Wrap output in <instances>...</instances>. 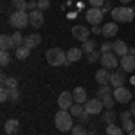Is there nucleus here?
<instances>
[{
    "label": "nucleus",
    "instance_id": "a211bd4d",
    "mask_svg": "<svg viewBox=\"0 0 135 135\" xmlns=\"http://www.w3.org/2000/svg\"><path fill=\"white\" fill-rule=\"evenodd\" d=\"M72 95H74V101L79 103V104H83V103L88 101V99H86V90H85L83 86H76L74 92H72Z\"/></svg>",
    "mask_w": 135,
    "mask_h": 135
},
{
    "label": "nucleus",
    "instance_id": "c756f323",
    "mask_svg": "<svg viewBox=\"0 0 135 135\" xmlns=\"http://www.w3.org/2000/svg\"><path fill=\"white\" fill-rule=\"evenodd\" d=\"M85 112V108H83V104H79V103H74V106L70 108V114H72V117H81V114Z\"/></svg>",
    "mask_w": 135,
    "mask_h": 135
},
{
    "label": "nucleus",
    "instance_id": "20e7f679",
    "mask_svg": "<svg viewBox=\"0 0 135 135\" xmlns=\"http://www.w3.org/2000/svg\"><path fill=\"white\" fill-rule=\"evenodd\" d=\"M9 23L13 27H16V31H20L25 25H29V15L25 11H13L9 16Z\"/></svg>",
    "mask_w": 135,
    "mask_h": 135
},
{
    "label": "nucleus",
    "instance_id": "bb28decb",
    "mask_svg": "<svg viewBox=\"0 0 135 135\" xmlns=\"http://www.w3.org/2000/svg\"><path fill=\"white\" fill-rule=\"evenodd\" d=\"M81 49H83V52H86V54H88V52H94L95 51V40H85Z\"/></svg>",
    "mask_w": 135,
    "mask_h": 135
},
{
    "label": "nucleus",
    "instance_id": "72a5a7b5",
    "mask_svg": "<svg viewBox=\"0 0 135 135\" xmlns=\"http://www.w3.org/2000/svg\"><path fill=\"white\" fill-rule=\"evenodd\" d=\"M2 86H7V88H18V79H16V78H7L6 83H2Z\"/></svg>",
    "mask_w": 135,
    "mask_h": 135
},
{
    "label": "nucleus",
    "instance_id": "2f4dec72",
    "mask_svg": "<svg viewBox=\"0 0 135 135\" xmlns=\"http://www.w3.org/2000/svg\"><path fill=\"white\" fill-rule=\"evenodd\" d=\"M103 121L106 123V124H114V121H115L114 110H108V112H104V114H103Z\"/></svg>",
    "mask_w": 135,
    "mask_h": 135
},
{
    "label": "nucleus",
    "instance_id": "7ed1b4c3",
    "mask_svg": "<svg viewBox=\"0 0 135 135\" xmlns=\"http://www.w3.org/2000/svg\"><path fill=\"white\" fill-rule=\"evenodd\" d=\"M112 18H114V22H133L135 18V9L133 7H114L112 9Z\"/></svg>",
    "mask_w": 135,
    "mask_h": 135
},
{
    "label": "nucleus",
    "instance_id": "58836bf2",
    "mask_svg": "<svg viewBox=\"0 0 135 135\" xmlns=\"http://www.w3.org/2000/svg\"><path fill=\"white\" fill-rule=\"evenodd\" d=\"M110 51H114V43L104 42L103 45H101V54H103V52H110Z\"/></svg>",
    "mask_w": 135,
    "mask_h": 135
},
{
    "label": "nucleus",
    "instance_id": "393cba45",
    "mask_svg": "<svg viewBox=\"0 0 135 135\" xmlns=\"http://www.w3.org/2000/svg\"><path fill=\"white\" fill-rule=\"evenodd\" d=\"M124 130L121 126H115V124H106V135H123Z\"/></svg>",
    "mask_w": 135,
    "mask_h": 135
},
{
    "label": "nucleus",
    "instance_id": "a878e982",
    "mask_svg": "<svg viewBox=\"0 0 135 135\" xmlns=\"http://www.w3.org/2000/svg\"><path fill=\"white\" fill-rule=\"evenodd\" d=\"M108 94H112V86H110V85H101V86L97 88V95H95V97L103 99L104 95H108Z\"/></svg>",
    "mask_w": 135,
    "mask_h": 135
},
{
    "label": "nucleus",
    "instance_id": "1a4fd4ad",
    "mask_svg": "<svg viewBox=\"0 0 135 135\" xmlns=\"http://www.w3.org/2000/svg\"><path fill=\"white\" fill-rule=\"evenodd\" d=\"M114 97H115V101L117 103H123L126 104L128 101H132V92L126 88V86H119V88H114Z\"/></svg>",
    "mask_w": 135,
    "mask_h": 135
},
{
    "label": "nucleus",
    "instance_id": "f257e3e1",
    "mask_svg": "<svg viewBox=\"0 0 135 135\" xmlns=\"http://www.w3.org/2000/svg\"><path fill=\"white\" fill-rule=\"evenodd\" d=\"M54 124H56V128H58L60 132H69V130H72V128H74L72 114L60 108V112L54 114Z\"/></svg>",
    "mask_w": 135,
    "mask_h": 135
},
{
    "label": "nucleus",
    "instance_id": "39448f33",
    "mask_svg": "<svg viewBox=\"0 0 135 135\" xmlns=\"http://www.w3.org/2000/svg\"><path fill=\"white\" fill-rule=\"evenodd\" d=\"M103 16H104V11L101 7H92V9H88L85 13V18L90 25H99L103 22Z\"/></svg>",
    "mask_w": 135,
    "mask_h": 135
},
{
    "label": "nucleus",
    "instance_id": "9d476101",
    "mask_svg": "<svg viewBox=\"0 0 135 135\" xmlns=\"http://www.w3.org/2000/svg\"><path fill=\"white\" fill-rule=\"evenodd\" d=\"M43 23H45V18H43V13L40 9L36 11H31L29 13V25L34 27V29H40Z\"/></svg>",
    "mask_w": 135,
    "mask_h": 135
},
{
    "label": "nucleus",
    "instance_id": "c9c22d12",
    "mask_svg": "<svg viewBox=\"0 0 135 135\" xmlns=\"http://www.w3.org/2000/svg\"><path fill=\"white\" fill-rule=\"evenodd\" d=\"M38 2V9L40 11H47L51 7V0H36Z\"/></svg>",
    "mask_w": 135,
    "mask_h": 135
},
{
    "label": "nucleus",
    "instance_id": "6e6552de",
    "mask_svg": "<svg viewBox=\"0 0 135 135\" xmlns=\"http://www.w3.org/2000/svg\"><path fill=\"white\" fill-rule=\"evenodd\" d=\"M103 108H104V104H103V101H101L99 97L88 99V101L85 103V110H86V112H88L90 115H94V114H99V112H103Z\"/></svg>",
    "mask_w": 135,
    "mask_h": 135
},
{
    "label": "nucleus",
    "instance_id": "37998d69",
    "mask_svg": "<svg viewBox=\"0 0 135 135\" xmlns=\"http://www.w3.org/2000/svg\"><path fill=\"white\" fill-rule=\"evenodd\" d=\"M88 117H90V114H88V112H86V110H85L83 114H81V117H79V121H81V124H83V123H86V121H88Z\"/></svg>",
    "mask_w": 135,
    "mask_h": 135
},
{
    "label": "nucleus",
    "instance_id": "a18cd8bd",
    "mask_svg": "<svg viewBox=\"0 0 135 135\" xmlns=\"http://www.w3.org/2000/svg\"><path fill=\"white\" fill-rule=\"evenodd\" d=\"M92 32H94V34H103V27H99V25H94V27H92Z\"/></svg>",
    "mask_w": 135,
    "mask_h": 135
},
{
    "label": "nucleus",
    "instance_id": "9b49d317",
    "mask_svg": "<svg viewBox=\"0 0 135 135\" xmlns=\"http://www.w3.org/2000/svg\"><path fill=\"white\" fill-rule=\"evenodd\" d=\"M110 85H112V88L124 86V70H115V72H110Z\"/></svg>",
    "mask_w": 135,
    "mask_h": 135
},
{
    "label": "nucleus",
    "instance_id": "5701e85b",
    "mask_svg": "<svg viewBox=\"0 0 135 135\" xmlns=\"http://www.w3.org/2000/svg\"><path fill=\"white\" fill-rule=\"evenodd\" d=\"M11 38H13V47H15V49L22 47V45H23V40H25V38L22 36V32H20V31L13 32V34H11Z\"/></svg>",
    "mask_w": 135,
    "mask_h": 135
},
{
    "label": "nucleus",
    "instance_id": "0eeeda50",
    "mask_svg": "<svg viewBox=\"0 0 135 135\" xmlns=\"http://www.w3.org/2000/svg\"><path fill=\"white\" fill-rule=\"evenodd\" d=\"M74 95L72 92H61L60 95H58V106L61 108V110H70L74 106Z\"/></svg>",
    "mask_w": 135,
    "mask_h": 135
},
{
    "label": "nucleus",
    "instance_id": "b1692460",
    "mask_svg": "<svg viewBox=\"0 0 135 135\" xmlns=\"http://www.w3.org/2000/svg\"><path fill=\"white\" fill-rule=\"evenodd\" d=\"M101 101H103V104H104V108H106V110H112V108H114V104L117 103V101H115V97H114V94L104 95Z\"/></svg>",
    "mask_w": 135,
    "mask_h": 135
},
{
    "label": "nucleus",
    "instance_id": "4468645a",
    "mask_svg": "<svg viewBox=\"0 0 135 135\" xmlns=\"http://www.w3.org/2000/svg\"><path fill=\"white\" fill-rule=\"evenodd\" d=\"M42 43V36L40 34H36V32H32V34H27L25 36V40H23V45L27 47V49H34V47H38Z\"/></svg>",
    "mask_w": 135,
    "mask_h": 135
},
{
    "label": "nucleus",
    "instance_id": "de8ad7c7",
    "mask_svg": "<svg viewBox=\"0 0 135 135\" xmlns=\"http://www.w3.org/2000/svg\"><path fill=\"white\" fill-rule=\"evenodd\" d=\"M128 54H130V56H135V47H130V49H128Z\"/></svg>",
    "mask_w": 135,
    "mask_h": 135
},
{
    "label": "nucleus",
    "instance_id": "f8f14e48",
    "mask_svg": "<svg viewBox=\"0 0 135 135\" xmlns=\"http://www.w3.org/2000/svg\"><path fill=\"white\" fill-rule=\"evenodd\" d=\"M119 65H121V69H123L124 72H133L135 70V56H130V54L123 56L121 61H119Z\"/></svg>",
    "mask_w": 135,
    "mask_h": 135
},
{
    "label": "nucleus",
    "instance_id": "2eb2a0df",
    "mask_svg": "<svg viewBox=\"0 0 135 135\" xmlns=\"http://www.w3.org/2000/svg\"><path fill=\"white\" fill-rule=\"evenodd\" d=\"M117 32H119V25H117V22H108V23H104V25H103V36H104V38H114Z\"/></svg>",
    "mask_w": 135,
    "mask_h": 135
},
{
    "label": "nucleus",
    "instance_id": "423d86ee",
    "mask_svg": "<svg viewBox=\"0 0 135 135\" xmlns=\"http://www.w3.org/2000/svg\"><path fill=\"white\" fill-rule=\"evenodd\" d=\"M99 63H101V67H103V69L110 70V69H117L119 60H117V54H112V51H110V52H103V54H101Z\"/></svg>",
    "mask_w": 135,
    "mask_h": 135
},
{
    "label": "nucleus",
    "instance_id": "ea45409f",
    "mask_svg": "<svg viewBox=\"0 0 135 135\" xmlns=\"http://www.w3.org/2000/svg\"><path fill=\"white\" fill-rule=\"evenodd\" d=\"M104 2H106V0H88V4H90L92 7H103Z\"/></svg>",
    "mask_w": 135,
    "mask_h": 135
},
{
    "label": "nucleus",
    "instance_id": "f704fd0d",
    "mask_svg": "<svg viewBox=\"0 0 135 135\" xmlns=\"http://www.w3.org/2000/svg\"><path fill=\"white\" fill-rule=\"evenodd\" d=\"M123 130H124V132H128V133H130V132H133V130H135V123L132 121V119L123 121Z\"/></svg>",
    "mask_w": 135,
    "mask_h": 135
},
{
    "label": "nucleus",
    "instance_id": "3c124183",
    "mask_svg": "<svg viewBox=\"0 0 135 135\" xmlns=\"http://www.w3.org/2000/svg\"><path fill=\"white\" fill-rule=\"evenodd\" d=\"M88 135H97V133H95V132H90V133H88Z\"/></svg>",
    "mask_w": 135,
    "mask_h": 135
},
{
    "label": "nucleus",
    "instance_id": "c03bdc74",
    "mask_svg": "<svg viewBox=\"0 0 135 135\" xmlns=\"http://www.w3.org/2000/svg\"><path fill=\"white\" fill-rule=\"evenodd\" d=\"M101 9H103L104 13H108V11L112 13V4H110V2H104V6H103V7H101Z\"/></svg>",
    "mask_w": 135,
    "mask_h": 135
},
{
    "label": "nucleus",
    "instance_id": "f3484780",
    "mask_svg": "<svg viewBox=\"0 0 135 135\" xmlns=\"http://www.w3.org/2000/svg\"><path fill=\"white\" fill-rule=\"evenodd\" d=\"M95 81L101 85H110V72L106 70V69H99L97 72H95Z\"/></svg>",
    "mask_w": 135,
    "mask_h": 135
},
{
    "label": "nucleus",
    "instance_id": "ddd939ff",
    "mask_svg": "<svg viewBox=\"0 0 135 135\" xmlns=\"http://www.w3.org/2000/svg\"><path fill=\"white\" fill-rule=\"evenodd\" d=\"M88 34H90V31H88L85 25H74L72 27V36L76 40H79V42L88 40Z\"/></svg>",
    "mask_w": 135,
    "mask_h": 135
},
{
    "label": "nucleus",
    "instance_id": "a19ab883",
    "mask_svg": "<svg viewBox=\"0 0 135 135\" xmlns=\"http://www.w3.org/2000/svg\"><path fill=\"white\" fill-rule=\"evenodd\" d=\"M36 9H38V2H34V0L27 2V11H36Z\"/></svg>",
    "mask_w": 135,
    "mask_h": 135
},
{
    "label": "nucleus",
    "instance_id": "cd10ccee",
    "mask_svg": "<svg viewBox=\"0 0 135 135\" xmlns=\"http://www.w3.org/2000/svg\"><path fill=\"white\" fill-rule=\"evenodd\" d=\"M15 11H27V2L25 0H11Z\"/></svg>",
    "mask_w": 135,
    "mask_h": 135
},
{
    "label": "nucleus",
    "instance_id": "4be33fe9",
    "mask_svg": "<svg viewBox=\"0 0 135 135\" xmlns=\"http://www.w3.org/2000/svg\"><path fill=\"white\" fill-rule=\"evenodd\" d=\"M29 54H31V49H27L25 45L18 47V49H16V52H15V56H16L18 60H27V58H29Z\"/></svg>",
    "mask_w": 135,
    "mask_h": 135
},
{
    "label": "nucleus",
    "instance_id": "c85d7f7f",
    "mask_svg": "<svg viewBox=\"0 0 135 135\" xmlns=\"http://www.w3.org/2000/svg\"><path fill=\"white\" fill-rule=\"evenodd\" d=\"M9 61H11L9 51H0V65H2V67H7Z\"/></svg>",
    "mask_w": 135,
    "mask_h": 135
},
{
    "label": "nucleus",
    "instance_id": "e433bc0d",
    "mask_svg": "<svg viewBox=\"0 0 135 135\" xmlns=\"http://www.w3.org/2000/svg\"><path fill=\"white\" fill-rule=\"evenodd\" d=\"M86 60H88V63H95L97 60H101V56H99L97 52L94 51V52H88V56H86Z\"/></svg>",
    "mask_w": 135,
    "mask_h": 135
},
{
    "label": "nucleus",
    "instance_id": "412c9836",
    "mask_svg": "<svg viewBox=\"0 0 135 135\" xmlns=\"http://www.w3.org/2000/svg\"><path fill=\"white\" fill-rule=\"evenodd\" d=\"M0 49H2V51H11V49H15V47H13V38H11L9 34H2V36H0Z\"/></svg>",
    "mask_w": 135,
    "mask_h": 135
},
{
    "label": "nucleus",
    "instance_id": "603ef678",
    "mask_svg": "<svg viewBox=\"0 0 135 135\" xmlns=\"http://www.w3.org/2000/svg\"><path fill=\"white\" fill-rule=\"evenodd\" d=\"M128 135H135V130H133V132H130V133H128Z\"/></svg>",
    "mask_w": 135,
    "mask_h": 135
},
{
    "label": "nucleus",
    "instance_id": "473e14b6",
    "mask_svg": "<svg viewBox=\"0 0 135 135\" xmlns=\"http://www.w3.org/2000/svg\"><path fill=\"white\" fill-rule=\"evenodd\" d=\"M70 133L72 135H88V132H86V128L83 124H79V126H74L70 130Z\"/></svg>",
    "mask_w": 135,
    "mask_h": 135
},
{
    "label": "nucleus",
    "instance_id": "dca6fc26",
    "mask_svg": "<svg viewBox=\"0 0 135 135\" xmlns=\"http://www.w3.org/2000/svg\"><path fill=\"white\" fill-rule=\"evenodd\" d=\"M18 130H20V121H18V119H7V121H6L4 132L7 135H15Z\"/></svg>",
    "mask_w": 135,
    "mask_h": 135
},
{
    "label": "nucleus",
    "instance_id": "49530a36",
    "mask_svg": "<svg viewBox=\"0 0 135 135\" xmlns=\"http://www.w3.org/2000/svg\"><path fill=\"white\" fill-rule=\"evenodd\" d=\"M130 112H132V115H133V117H135V101H133V103H132V106H130Z\"/></svg>",
    "mask_w": 135,
    "mask_h": 135
},
{
    "label": "nucleus",
    "instance_id": "09e8293b",
    "mask_svg": "<svg viewBox=\"0 0 135 135\" xmlns=\"http://www.w3.org/2000/svg\"><path fill=\"white\" fill-rule=\"evenodd\" d=\"M6 79H7V76H6V74H2V76H0V81H2V83H6Z\"/></svg>",
    "mask_w": 135,
    "mask_h": 135
},
{
    "label": "nucleus",
    "instance_id": "f03ea898",
    "mask_svg": "<svg viewBox=\"0 0 135 135\" xmlns=\"http://www.w3.org/2000/svg\"><path fill=\"white\" fill-rule=\"evenodd\" d=\"M45 58H47V63L51 65V67H61V65H67V52L61 51V49H49L47 54H45Z\"/></svg>",
    "mask_w": 135,
    "mask_h": 135
},
{
    "label": "nucleus",
    "instance_id": "6ab92c4d",
    "mask_svg": "<svg viewBox=\"0 0 135 135\" xmlns=\"http://www.w3.org/2000/svg\"><path fill=\"white\" fill-rule=\"evenodd\" d=\"M114 54H117V56H126L128 54V45H126V42H123V40H115L114 42Z\"/></svg>",
    "mask_w": 135,
    "mask_h": 135
},
{
    "label": "nucleus",
    "instance_id": "79ce46f5",
    "mask_svg": "<svg viewBox=\"0 0 135 135\" xmlns=\"http://www.w3.org/2000/svg\"><path fill=\"white\" fill-rule=\"evenodd\" d=\"M119 117H121V121H128V119H132L133 115H132V112L128 110V112H121V115H119Z\"/></svg>",
    "mask_w": 135,
    "mask_h": 135
},
{
    "label": "nucleus",
    "instance_id": "8fccbe9b",
    "mask_svg": "<svg viewBox=\"0 0 135 135\" xmlns=\"http://www.w3.org/2000/svg\"><path fill=\"white\" fill-rule=\"evenodd\" d=\"M121 2H123V4H130L132 0H121Z\"/></svg>",
    "mask_w": 135,
    "mask_h": 135
},
{
    "label": "nucleus",
    "instance_id": "aec40b11",
    "mask_svg": "<svg viewBox=\"0 0 135 135\" xmlns=\"http://www.w3.org/2000/svg\"><path fill=\"white\" fill-rule=\"evenodd\" d=\"M81 56H83V49H78V47H72V49H69V52H67V60L70 63L79 61Z\"/></svg>",
    "mask_w": 135,
    "mask_h": 135
},
{
    "label": "nucleus",
    "instance_id": "7c9ffc66",
    "mask_svg": "<svg viewBox=\"0 0 135 135\" xmlns=\"http://www.w3.org/2000/svg\"><path fill=\"white\" fill-rule=\"evenodd\" d=\"M9 97H11V88L2 86V88H0V101L6 103V101H9Z\"/></svg>",
    "mask_w": 135,
    "mask_h": 135
},
{
    "label": "nucleus",
    "instance_id": "4c0bfd02",
    "mask_svg": "<svg viewBox=\"0 0 135 135\" xmlns=\"http://www.w3.org/2000/svg\"><path fill=\"white\" fill-rule=\"evenodd\" d=\"M13 103H16L18 99H20V90L18 88H11V97H9Z\"/></svg>",
    "mask_w": 135,
    "mask_h": 135
}]
</instances>
